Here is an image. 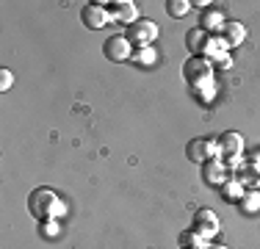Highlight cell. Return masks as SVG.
Wrapping results in <instances>:
<instances>
[{
    "label": "cell",
    "instance_id": "12",
    "mask_svg": "<svg viewBox=\"0 0 260 249\" xmlns=\"http://www.w3.org/2000/svg\"><path fill=\"white\" fill-rule=\"evenodd\" d=\"M221 36H224V42L233 47H241L246 42V25L244 22H238V20H227L224 22V28H221Z\"/></svg>",
    "mask_w": 260,
    "mask_h": 249
},
{
    "label": "cell",
    "instance_id": "1",
    "mask_svg": "<svg viewBox=\"0 0 260 249\" xmlns=\"http://www.w3.org/2000/svg\"><path fill=\"white\" fill-rule=\"evenodd\" d=\"M28 213L36 222H47V219H61L67 213V202L55 194L53 189H34L28 194Z\"/></svg>",
    "mask_w": 260,
    "mask_h": 249
},
{
    "label": "cell",
    "instance_id": "21",
    "mask_svg": "<svg viewBox=\"0 0 260 249\" xmlns=\"http://www.w3.org/2000/svg\"><path fill=\"white\" fill-rule=\"evenodd\" d=\"M216 91H219L216 86H210V89H202V91H194V95H197V103H200V105H210V103L216 100Z\"/></svg>",
    "mask_w": 260,
    "mask_h": 249
},
{
    "label": "cell",
    "instance_id": "4",
    "mask_svg": "<svg viewBox=\"0 0 260 249\" xmlns=\"http://www.w3.org/2000/svg\"><path fill=\"white\" fill-rule=\"evenodd\" d=\"M125 39L133 47L152 45V42L158 39V25L152 20H139V22H133V25H127V28H125Z\"/></svg>",
    "mask_w": 260,
    "mask_h": 249
},
{
    "label": "cell",
    "instance_id": "15",
    "mask_svg": "<svg viewBox=\"0 0 260 249\" xmlns=\"http://www.w3.org/2000/svg\"><path fill=\"white\" fill-rule=\"evenodd\" d=\"M177 244H180V249H208L210 246V241L208 238H202L197 230H183L180 235H177Z\"/></svg>",
    "mask_w": 260,
    "mask_h": 249
},
{
    "label": "cell",
    "instance_id": "20",
    "mask_svg": "<svg viewBox=\"0 0 260 249\" xmlns=\"http://www.w3.org/2000/svg\"><path fill=\"white\" fill-rule=\"evenodd\" d=\"M39 233L45 235L47 241H53L55 235H61V222H58V219H47V222H39Z\"/></svg>",
    "mask_w": 260,
    "mask_h": 249
},
{
    "label": "cell",
    "instance_id": "24",
    "mask_svg": "<svg viewBox=\"0 0 260 249\" xmlns=\"http://www.w3.org/2000/svg\"><path fill=\"white\" fill-rule=\"evenodd\" d=\"M230 67H233V55H227V58L216 61V64H213V70H216V72H227Z\"/></svg>",
    "mask_w": 260,
    "mask_h": 249
},
{
    "label": "cell",
    "instance_id": "19",
    "mask_svg": "<svg viewBox=\"0 0 260 249\" xmlns=\"http://www.w3.org/2000/svg\"><path fill=\"white\" fill-rule=\"evenodd\" d=\"M166 11H169V17H175V20H180L191 11V0H169L166 3Z\"/></svg>",
    "mask_w": 260,
    "mask_h": 249
},
{
    "label": "cell",
    "instance_id": "14",
    "mask_svg": "<svg viewBox=\"0 0 260 249\" xmlns=\"http://www.w3.org/2000/svg\"><path fill=\"white\" fill-rule=\"evenodd\" d=\"M130 64H136V67H155V64H158V50L152 47V45L133 47V55H130Z\"/></svg>",
    "mask_w": 260,
    "mask_h": 249
},
{
    "label": "cell",
    "instance_id": "27",
    "mask_svg": "<svg viewBox=\"0 0 260 249\" xmlns=\"http://www.w3.org/2000/svg\"><path fill=\"white\" fill-rule=\"evenodd\" d=\"M257 189H260V183H257Z\"/></svg>",
    "mask_w": 260,
    "mask_h": 249
},
{
    "label": "cell",
    "instance_id": "22",
    "mask_svg": "<svg viewBox=\"0 0 260 249\" xmlns=\"http://www.w3.org/2000/svg\"><path fill=\"white\" fill-rule=\"evenodd\" d=\"M244 161H246V166H249L255 174H260V149H252L249 155H244Z\"/></svg>",
    "mask_w": 260,
    "mask_h": 249
},
{
    "label": "cell",
    "instance_id": "25",
    "mask_svg": "<svg viewBox=\"0 0 260 249\" xmlns=\"http://www.w3.org/2000/svg\"><path fill=\"white\" fill-rule=\"evenodd\" d=\"M208 6H213V3H210V0H194V3H191V9H200V11H205Z\"/></svg>",
    "mask_w": 260,
    "mask_h": 249
},
{
    "label": "cell",
    "instance_id": "2",
    "mask_svg": "<svg viewBox=\"0 0 260 249\" xmlns=\"http://www.w3.org/2000/svg\"><path fill=\"white\" fill-rule=\"evenodd\" d=\"M183 80L188 83L191 91L210 89V86H216V70L208 58H202V55H188V58L183 61Z\"/></svg>",
    "mask_w": 260,
    "mask_h": 249
},
{
    "label": "cell",
    "instance_id": "17",
    "mask_svg": "<svg viewBox=\"0 0 260 249\" xmlns=\"http://www.w3.org/2000/svg\"><path fill=\"white\" fill-rule=\"evenodd\" d=\"M244 191H246V189H244V183H241L238 177H227V183L219 189V194H221V199H227V202H235V205H238V199L244 197Z\"/></svg>",
    "mask_w": 260,
    "mask_h": 249
},
{
    "label": "cell",
    "instance_id": "23",
    "mask_svg": "<svg viewBox=\"0 0 260 249\" xmlns=\"http://www.w3.org/2000/svg\"><path fill=\"white\" fill-rule=\"evenodd\" d=\"M14 83V72L11 70H0V91H9Z\"/></svg>",
    "mask_w": 260,
    "mask_h": 249
},
{
    "label": "cell",
    "instance_id": "18",
    "mask_svg": "<svg viewBox=\"0 0 260 249\" xmlns=\"http://www.w3.org/2000/svg\"><path fill=\"white\" fill-rule=\"evenodd\" d=\"M205 39H208V34L202 28H194V30H188V34H185V47L191 50V55H202Z\"/></svg>",
    "mask_w": 260,
    "mask_h": 249
},
{
    "label": "cell",
    "instance_id": "3",
    "mask_svg": "<svg viewBox=\"0 0 260 249\" xmlns=\"http://www.w3.org/2000/svg\"><path fill=\"white\" fill-rule=\"evenodd\" d=\"M191 230H197L202 238L210 241L221 233V219L216 216V210H210V208H197L194 219H191Z\"/></svg>",
    "mask_w": 260,
    "mask_h": 249
},
{
    "label": "cell",
    "instance_id": "7",
    "mask_svg": "<svg viewBox=\"0 0 260 249\" xmlns=\"http://www.w3.org/2000/svg\"><path fill=\"white\" fill-rule=\"evenodd\" d=\"M202 183H208L210 189H221V185L227 183V177H230V169L224 166V161L221 158H210L202 164Z\"/></svg>",
    "mask_w": 260,
    "mask_h": 249
},
{
    "label": "cell",
    "instance_id": "13",
    "mask_svg": "<svg viewBox=\"0 0 260 249\" xmlns=\"http://www.w3.org/2000/svg\"><path fill=\"white\" fill-rule=\"evenodd\" d=\"M185 155H188V161H194V164H205L210 161V149H208V136H202V139H191L188 147H185Z\"/></svg>",
    "mask_w": 260,
    "mask_h": 249
},
{
    "label": "cell",
    "instance_id": "8",
    "mask_svg": "<svg viewBox=\"0 0 260 249\" xmlns=\"http://www.w3.org/2000/svg\"><path fill=\"white\" fill-rule=\"evenodd\" d=\"M221 144V161H233V158H244V136L238 130H227L219 136Z\"/></svg>",
    "mask_w": 260,
    "mask_h": 249
},
{
    "label": "cell",
    "instance_id": "6",
    "mask_svg": "<svg viewBox=\"0 0 260 249\" xmlns=\"http://www.w3.org/2000/svg\"><path fill=\"white\" fill-rule=\"evenodd\" d=\"M103 53L108 61H116V64H122V61H130V55H133V45L125 39V34H116V36H108L103 45Z\"/></svg>",
    "mask_w": 260,
    "mask_h": 249
},
{
    "label": "cell",
    "instance_id": "9",
    "mask_svg": "<svg viewBox=\"0 0 260 249\" xmlns=\"http://www.w3.org/2000/svg\"><path fill=\"white\" fill-rule=\"evenodd\" d=\"M108 11H111V17H114L116 22H122L125 28L133 22H139V6H136L133 0H114V3H108Z\"/></svg>",
    "mask_w": 260,
    "mask_h": 249
},
{
    "label": "cell",
    "instance_id": "26",
    "mask_svg": "<svg viewBox=\"0 0 260 249\" xmlns=\"http://www.w3.org/2000/svg\"><path fill=\"white\" fill-rule=\"evenodd\" d=\"M208 249H230V246H224V244H210Z\"/></svg>",
    "mask_w": 260,
    "mask_h": 249
},
{
    "label": "cell",
    "instance_id": "11",
    "mask_svg": "<svg viewBox=\"0 0 260 249\" xmlns=\"http://www.w3.org/2000/svg\"><path fill=\"white\" fill-rule=\"evenodd\" d=\"M224 22H227L224 11H221V9H216V6H208V9L200 14V28L205 30V34H221Z\"/></svg>",
    "mask_w": 260,
    "mask_h": 249
},
{
    "label": "cell",
    "instance_id": "5",
    "mask_svg": "<svg viewBox=\"0 0 260 249\" xmlns=\"http://www.w3.org/2000/svg\"><path fill=\"white\" fill-rule=\"evenodd\" d=\"M80 20H83L86 28H91V30H100L105 28L108 22H114V17H111V11H108V3H86L83 6V11H80Z\"/></svg>",
    "mask_w": 260,
    "mask_h": 249
},
{
    "label": "cell",
    "instance_id": "16",
    "mask_svg": "<svg viewBox=\"0 0 260 249\" xmlns=\"http://www.w3.org/2000/svg\"><path fill=\"white\" fill-rule=\"evenodd\" d=\"M238 208H241V213H246V216L260 213V189H246L244 197L238 199Z\"/></svg>",
    "mask_w": 260,
    "mask_h": 249
},
{
    "label": "cell",
    "instance_id": "10",
    "mask_svg": "<svg viewBox=\"0 0 260 249\" xmlns=\"http://www.w3.org/2000/svg\"><path fill=\"white\" fill-rule=\"evenodd\" d=\"M227 55H230V45L224 42V36L221 34H208L205 47H202V58H208L210 64H216V61L227 58Z\"/></svg>",
    "mask_w": 260,
    "mask_h": 249
}]
</instances>
